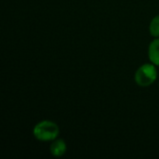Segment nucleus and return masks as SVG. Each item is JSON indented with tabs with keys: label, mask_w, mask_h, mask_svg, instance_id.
Masks as SVG:
<instances>
[{
	"label": "nucleus",
	"mask_w": 159,
	"mask_h": 159,
	"mask_svg": "<svg viewBox=\"0 0 159 159\" xmlns=\"http://www.w3.org/2000/svg\"><path fill=\"white\" fill-rule=\"evenodd\" d=\"M33 134L36 140L41 142L54 141L60 134V129L55 122L44 120L34 126Z\"/></svg>",
	"instance_id": "f257e3e1"
},
{
	"label": "nucleus",
	"mask_w": 159,
	"mask_h": 159,
	"mask_svg": "<svg viewBox=\"0 0 159 159\" xmlns=\"http://www.w3.org/2000/svg\"><path fill=\"white\" fill-rule=\"evenodd\" d=\"M157 77V71L155 64L145 63L138 68L135 74V81L140 87L152 85Z\"/></svg>",
	"instance_id": "f03ea898"
},
{
	"label": "nucleus",
	"mask_w": 159,
	"mask_h": 159,
	"mask_svg": "<svg viewBox=\"0 0 159 159\" xmlns=\"http://www.w3.org/2000/svg\"><path fill=\"white\" fill-rule=\"evenodd\" d=\"M66 143L61 139H56L50 145V153L56 157H62L66 152Z\"/></svg>",
	"instance_id": "7ed1b4c3"
},
{
	"label": "nucleus",
	"mask_w": 159,
	"mask_h": 159,
	"mask_svg": "<svg viewBox=\"0 0 159 159\" xmlns=\"http://www.w3.org/2000/svg\"><path fill=\"white\" fill-rule=\"evenodd\" d=\"M148 56L151 62L159 66V37L151 42L148 49Z\"/></svg>",
	"instance_id": "20e7f679"
},
{
	"label": "nucleus",
	"mask_w": 159,
	"mask_h": 159,
	"mask_svg": "<svg viewBox=\"0 0 159 159\" xmlns=\"http://www.w3.org/2000/svg\"><path fill=\"white\" fill-rule=\"evenodd\" d=\"M149 30L153 36L159 37V15L153 18L149 25Z\"/></svg>",
	"instance_id": "39448f33"
}]
</instances>
